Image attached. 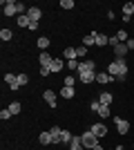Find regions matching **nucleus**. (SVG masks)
Segmentation results:
<instances>
[{
    "label": "nucleus",
    "mask_w": 134,
    "mask_h": 150,
    "mask_svg": "<svg viewBox=\"0 0 134 150\" xmlns=\"http://www.w3.org/2000/svg\"><path fill=\"white\" fill-rule=\"evenodd\" d=\"M107 74L119 79V81H125V76H128V63H125V58H114L107 65Z\"/></svg>",
    "instance_id": "nucleus-1"
},
{
    "label": "nucleus",
    "mask_w": 134,
    "mask_h": 150,
    "mask_svg": "<svg viewBox=\"0 0 134 150\" xmlns=\"http://www.w3.org/2000/svg\"><path fill=\"white\" fill-rule=\"evenodd\" d=\"M81 141H83V146H85V148H89V150H94L96 146H98V137H96L92 130L83 132V134H81Z\"/></svg>",
    "instance_id": "nucleus-2"
},
{
    "label": "nucleus",
    "mask_w": 134,
    "mask_h": 150,
    "mask_svg": "<svg viewBox=\"0 0 134 150\" xmlns=\"http://www.w3.org/2000/svg\"><path fill=\"white\" fill-rule=\"evenodd\" d=\"M114 123H116V130H119V134H128L130 132V123L125 119H121V117H114Z\"/></svg>",
    "instance_id": "nucleus-3"
},
{
    "label": "nucleus",
    "mask_w": 134,
    "mask_h": 150,
    "mask_svg": "<svg viewBox=\"0 0 134 150\" xmlns=\"http://www.w3.org/2000/svg\"><path fill=\"white\" fill-rule=\"evenodd\" d=\"M27 16L32 18V23H38V20L43 18V11H40L38 7H29V9H27Z\"/></svg>",
    "instance_id": "nucleus-4"
},
{
    "label": "nucleus",
    "mask_w": 134,
    "mask_h": 150,
    "mask_svg": "<svg viewBox=\"0 0 134 150\" xmlns=\"http://www.w3.org/2000/svg\"><path fill=\"white\" fill-rule=\"evenodd\" d=\"M43 96H45V101H47L49 108H56V92H54V90H45Z\"/></svg>",
    "instance_id": "nucleus-5"
},
{
    "label": "nucleus",
    "mask_w": 134,
    "mask_h": 150,
    "mask_svg": "<svg viewBox=\"0 0 134 150\" xmlns=\"http://www.w3.org/2000/svg\"><path fill=\"white\" fill-rule=\"evenodd\" d=\"M89 130L94 132V134H96V137H98V139L107 134V128H105V123H94V125H92V128H89Z\"/></svg>",
    "instance_id": "nucleus-6"
},
{
    "label": "nucleus",
    "mask_w": 134,
    "mask_h": 150,
    "mask_svg": "<svg viewBox=\"0 0 134 150\" xmlns=\"http://www.w3.org/2000/svg\"><path fill=\"white\" fill-rule=\"evenodd\" d=\"M2 9H5V16H13V13H18L16 11V2L13 0H2Z\"/></svg>",
    "instance_id": "nucleus-7"
},
{
    "label": "nucleus",
    "mask_w": 134,
    "mask_h": 150,
    "mask_svg": "<svg viewBox=\"0 0 134 150\" xmlns=\"http://www.w3.org/2000/svg\"><path fill=\"white\" fill-rule=\"evenodd\" d=\"M40 67H51V63H54V58L49 56V54H47V52H40Z\"/></svg>",
    "instance_id": "nucleus-8"
},
{
    "label": "nucleus",
    "mask_w": 134,
    "mask_h": 150,
    "mask_svg": "<svg viewBox=\"0 0 134 150\" xmlns=\"http://www.w3.org/2000/svg\"><path fill=\"white\" fill-rule=\"evenodd\" d=\"M128 45L125 43H119V45H114V54H116V58H123L125 56V54H128Z\"/></svg>",
    "instance_id": "nucleus-9"
},
{
    "label": "nucleus",
    "mask_w": 134,
    "mask_h": 150,
    "mask_svg": "<svg viewBox=\"0 0 134 150\" xmlns=\"http://www.w3.org/2000/svg\"><path fill=\"white\" fill-rule=\"evenodd\" d=\"M94 67H96V61H83L78 65V72H94Z\"/></svg>",
    "instance_id": "nucleus-10"
},
{
    "label": "nucleus",
    "mask_w": 134,
    "mask_h": 150,
    "mask_svg": "<svg viewBox=\"0 0 134 150\" xmlns=\"http://www.w3.org/2000/svg\"><path fill=\"white\" fill-rule=\"evenodd\" d=\"M78 79L83 83H92V81H96V74L94 72H78Z\"/></svg>",
    "instance_id": "nucleus-11"
},
{
    "label": "nucleus",
    "mask_w": 134,
    "mask_h": 150,
    "mask_svg": "<svg viewBox=\"0 0 134 150\" xmlns=\"http://www.w3.org/2000/svg\"><path fill=\"white\" fill-rule=\"evenodd\" d=\"M94 38H96V47L109 45V36H105V34H94Z\"/></svg>",
    "instance_id": "nucleus-12"
},
{
    "label": "nucleus",
    "mask_w": 134,
    "mask_h": 150,
    "mask_svg": "<svg viewBox=\"0 0 134 150\" xmlns=\"http://www.w3.org/2000/svg\"><path fill=\"white\" fill-rule=\"evenodd\" d=\"M51 139H54V144H60V134H63V128H58V125H54L51 128Z\"/></svg>",
    "instance_id": "nucleus-13"
},
{
    "label": "nucleus",
    "mask_w": 134,
    "mask_h": 150,
    "mask_svg": "<svg viewBox=\"0 0 134 150\" xmlns=\"http://www.w3.org/2000/svg\"><path fill=\"white\" fill-rule=\"evenodd\" d=\"M98 101H101V105H112V94L109 92H101L98 94Z\"/></svg>",
    "instance_id": "nucleus-14"
},
{
    "label": "nucleus",
    "mask_w": 134,
    "mask_h": 150,
    "mask_svg": "<svg viewBox=\"0 0 134 150\" xmlns=\"http://www.w3.org/2000/svg\"><path fill=\"white\" fill-rule=\"evenodd\" d=\"M40 144H43V146H49V144H54V139H51V132L49 130H47V132H40Z\"/></svg>",
    "instance_id": "nucleus-15"
},
{
    "label": "nucleus",
    "mask_w": 134,
    "mask_h": 150,
    "mask_svg": "<svg viewBox=\"0 0 134 150\" xmlns=\"http://www.w3.org/2000/svg\"><path fill=\"white\" fill-rule=\"evenodd\" d=\"M69 150H85V146H83V141H81V137H74V139H72Z\"/></svg>",
    "instance_id": "nucleus-16"
},
{
    "label": "nucleus",
    "mask_w": 134,
    "mask_h": 150,
    "mask_svg": "<svg viewBox=\"0 0 134 150\" xmlns=\"http://www.w3.org/2000/svg\"><path fill=\"white\" fill-rule=\"evenodd\" d=\"M112 79H114V76H109L107 72H98V74H96V81H98V83H103V85H105V83H109Z\"/></svg>",
    "instance_id": "nucleus-17"
},
{
    "label": "nucleus",
    "mask_w": 134,
    "mask_h": 150,
    "mask_svg": "<svg viewBox=\"0 0 134 150\" xmlns=\"http://www.w3.org/2000/svg\"><path fill=\"white\" fill-rule=\"evenodd\" d=\"M134 13V2H125L123 5V18H130Z\"/></svg>",
    "instance_id": "nucleus-18"
},
{
    "label": "nucleus",
    "mask_w": 134,
    "mask_h": 150,
    "mask_svg": "<svg viewBox=\"0 0 134 150\" xmlns=\"http://www.w3.org/2000/svg\"><path fill=\"white\" fill-rule=\"evenodd\" d=\"M65 58H67V61L78 58V56H76V47H65Z\"/></svg>",
    "instance_id": "nucleus-19"
},
{
    "label": "nucleus",
    "mask_w": 134,
    "mask_h": 150,
    "mask_svg": "<svg viewBox=\"0 0 134 150\" xmlns=\"http://www.w3.org/2000/svg\"><path fill=\"white\" fill-rule=\"evenodd\" d=\"M72 139H74V134H72L69 130H63V134H60V144H72Z\"/></svg>",
    "instance_id": "nucleus-20"
},
{
    "label": "nucleus",
    "mask_w": 134,
    "mask_h": 150,
    "mask_svg": "<svg viewBox=\"0 0 134 150\" xmlns=\"http://www.w3.org/2000/svg\"><path fill=\"white\" fill-rule=\"evenodd\" d=\"M18 25L20 27H32V18H29V16H18Z\"/></svg>",
    "instance_id": "nucleus-21"
},
{
    "label": "nucleus",
    "mask_w": 134,
    "mask_h": 150,
    "mask_svg": "<svg viewBox=\"0 0 134 150\" xmlns=\"http://www.w3.org/2000/svg\"><path fill=\"white\" fill-rule=\"evenodd\" d=\"M83 45H85V47H94V45H96V38H94V34H87V36L83 38Z\"/></svg>",
    "instance_id": "nucleus-22"
},
{
    "label": "nucleus",
    "mask_w": 134,
    "mask_h": 150,
    "mask_svg": "<svg viewBox=\"0 0 134 150\" xmlns=\"http://www.w3.org/2000/svg\"><path fill=\"white\" fill-rule=\"evenodd\" d=\"M60 96L63 99H72V96H76V92H74V88H63L60 90Z\"/></svg>",
    "instance_id": "nucleus-23"
},
{
    "label": "nucleus",
    "mask_w": 134,
    "mask_h": 150,
    "mask_svg": "<svg viewBox=\"0 0 134 150\" xmlns=\"http://www.w3.org/2000/svg\"><path fill=\"white\" fill-rule=\"evenodd\" d=\"M36 43H38V47H40V50H47V47H49V38H47V36H40L38 38V40H36Z\"/></svg>",
    "instance_id": "nucleus-24"
},
{
    "label": "nucleus",
    "mask_w": 134,
    "mask_h": 150,
    "mask_svg": "<svg viewBox=\"0 0 134 150\" xmlns=\"http://www.w3.org/2000/svg\"><path fill=\"white\" fill-rule=\"evenodd\" d=\"M20 110H22V105H20L18 101H13V103H9V112H11V114H20Z\"/></svg>",
    "instance_id": "nucleus-25"
},
{
    "label": "nucleus",
    "mask_w": 134,
    "mask_h": 150,
    "mask_svg": "<svg viewBox=\"0 0 134 150\" xmlns=\"http://www.w3.org/2000/svg\"><path fill=\"white\" fill-rule=\"evenodd\" d=\"M112 110H109V105H101V110H98V117H101V119H107V117H112Z\"/></svg>",
    "instance_id": "nucleus-26"
},
{
    "label": "nucleus",
    "mask_w": 134,
    "mask_h": 150,
    "mask_svg": "<svg viewBox=\"0 0 134 150\" xmlns=\"http://www.w3.org/2000/svg\"><path fill=\"white\" fill-rule=\"evenodd\" d=\"M116 38H119V43H125V40H128V31H125V29H119V31H116Z\"/></svg>",
    "instance_id": "nucleus-27"
},
{
    "label": "nucleus",
    "mask_w": 134,
    "mask_h": 150,
    "mask_svg": "<svg viewBox=\"0 0 134 150\" xmlns=\"http://www.w3.org/2000/svg\"><path fill=\"white\" fill-rule=\"evenodd\" d=\"M63 65H65L63 61H58V58H54V63H51V72H60V69H63Z\"/></svg>",
    "instance_id": "nucleus-28"
},
{
    "label": "nucleus",
    "mask_w": 134,
    "mask_h": 150,
    "mask_svg": "<svg viewBox=\"0 0 134 150\" xmlns=\"http://www.w3.org/2000/svg\"><path fill=\"white\" fill-rule=\"evenodd\" d=\"M11 117H13V114L9 112V108H2V110H0V119H2V121H7V119H11Z\"/></svg>",
    "instance_id": "nucleus-29"
},
{
    "label": "nucleus",
    "mask_w": 134,
    "mask_h": 150,
    "mask_svg": "<svg viewBox=\"0 0 134 150\" xmlns=\"http://www.w3.org/2000/svg\"><path fill=\"white\" fill-rule=\"evenodd\" d=\"M58 7H63V9H74V0H60Z\"/></svg>",
    "instance_id": "nucleus-30"
},
{
    "label": "nucleus",
    "mask_w": 134,
    "mask_h": 150,
    "mask_svg": "<svg viewBox=\"0 0 134 150\" xmlns=\"http://www.w3.org/2000/svg\"><path fill=\"white\" fill-rule=\"evenodd\" d=\"M11 36H13L11 29H2L0 31V38H2V40H11Z\"/></svg>",
    "instance_id": "nucleus-31"
},
{
    "label": "nucleus",
    "mask_w": 134,
    "mask_h": 150,
    "mask_svg": "<svg viewBox=\"0 0 134 150\" xmlns=\"http://www.w3.org/2000/svg\"><path fill=\"white\" fill-rule=\"evenodd\" d=\"M27 9H29V7H25L22 2H16V11H18L20 16H25V13H27Z\"/></svg>",
    "instance_id": "nucleus-32"
},
{
    "label": "nucleus",
    "mask_w": 134,
    "mask_h": 150,
    "mask_svg": "<svg viewBox=\"0 0 134 150\" xmlns=\"http://www.w3.org/2000/svg\"><path fill=\"white\" fill-rule=\"evenodd\" d=\"M5 81H7V85H11V83L18 81V76H16V74H9V72H7V74H5Z\"/></svg>",
    "instance_id": "nucleus-33"
},
{
    "label": "nucleus",
    "mask_w": 134,
    "mask_h": 150,
    "mask_svg": "<svg viewBox=\"0 0 134 150\" xmlns=\"http://www.w3.org/2000/svg\"><path fill=\"white\" fill-rule=\"evenodd\" d=\"M89 108H92V112H96V114H98V110H101V101H98V99H94Z\"/></svg>",
    "instance_id": "nucleus-34"
},
{
    "label": "nucleus",
    "mask_w": 134,
    "mask_h": 150,
    "mask_svg": "<svg viewBox=\"0 0 134 150\" xmlns=\"http://www.w3.org/2000/svg\"><path fill=\"white\" fill-rule=\"evenodd\" d=\"M85 54H87V47H85V45H78L76 47V56L81 58V56H85Z\"/></svg>",
    "instance_id": "nucleus-35"
},
{
    "label": "nucleus",
    "mask_w": 134,
    "mask_h": 150,
    "mask_svg": "<svg viewBox=\"0 0 134 150\" xmlns=\"http://www.w3.org/2000/svg\"><path fill=\"white\" fill-rule=\"evenodd\" d=\"M18 83H20V88L27 85V83H29V76H27V74H18Z\"/></svg>",
    "instance_id": "nucleus-36"
},
{
    "label": "nucleus",
    "mask_w": 134,
    "mask_h": 150,
    "mask_svg": "<svg viewBox=\"0 0 134 150\" xmlns=\"http://www.w3.org/2000/svg\"><path fill=\"white\" fill-rule=\"evenodd\" d=\"M78 65H81V63H78L76 58H74V61H67V67H69V69H76V72H78Z\"/></svg>",
    "instance_id": "nucleus-37"
},
{
    "label": "nucleus",
    "mask_w": 134,
    "mask_h": 150,
    "mask_svg": "<svg viewBox=\"0 0 134 150\" xmlns=\"http://www.w3.org/2000/svg\"><path fill=\"white\" fill-rule=\"evenodd\" d=\"M74 83H76V79H74V76H67V79H65V88H74Z\"/></svg>",
    "instance_id": "nucleus-38"
},
{
    "label": "nucleus",
    "mask_w": 134,
    "mask_h": 150,
    "mask_svg": "<svg viewBox=\"0 0 134 150\" xmlns=\"http://www.w3.org/2000/svg\"><path fill=\"white\" fill-rule=\"evenodd\" d=\"M40 74H43V76H49L51 74V67H40Z\"/></svg>",
    "instance_id": "nucleus-39"
},
{
    "label": "nucleus",
    "mask_w": 134,
    "mask_h": 150,
    "mask_svg": "<svg viewBox=\"0 0 134 150\" xmlns=\"http://www.w3.org/2000/svg\"><path fill=\"white\" fill-rule=\"evenodd\" d=\"M125 45H128V50L132 52V50H134V38H128V40H125Z\"/></svg>",
    "instance_id": "nucleus-40"
},
{
    "label": "nucleus",
    "mask_w": 134,
    "mask_h": 150,
    "mask_svg": "<svg viewBox=\"0 0 134 150\" xmlns=\"http://www.w3.org/2000/svg\"><path fill=\"white\" fill-rule=\"evenodd\" d=\"M109 45H112V47H114V45H119V38H116V36H109Z\"/></svg>",
    "instance_id": "nucleus-41"
},
{
    "label": "nucleus",
    "mask_w": 134,
    "mask_h": 150,
    "mask_svg": "<svg viewBox=\"0 0 134 150\" xmlns=\"http://www.w3.org/2000/svg\"><path fill=\"white\" fill-rule=\"evenodd\" d=\"M116 150H125V148H123V146H116Z\"/></svg>",
    "instance_id": "nucleus-42"
},
{
    "label": "nucleus",
    "mask_w": 134,
    "mask_h": 150,
    "mask_svg": "<svg viewBox=\"0 0 134 150\" xmlns=\"http://www.w3.org/2000/svg\"><path fill=\"white\" fill-rule=\"evenodd\" d=\"M94 150H103V148H101V146H96V148H94Z\"/></svg>",
    "instance_id": "nucleus-43"
},
{
    "label": "nucleus",
    "mask_w": 134,
    "mask_h": 150,
    "mask_svg": "<svg viewBox=\"0 0 134 150\" xmlns=\"http://www.w3.org/2000/svg\"><path fill=\"white\" fill-rule=\"evenodd\" d=\"M132 148H134V144H132Z\"/></svg>",
    "instance_id": "nucleus-44"
}]
</instances>
